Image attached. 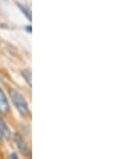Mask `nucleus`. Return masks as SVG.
Returning a JSON list of instances; mask_svg holds the SVG:
<instances>
[{
  "instance_id": "obj_6",
  "label": "nucleus",
  "mask_w": 138,
  "mask_h": 159,
  "mask_svg": "<svg viewBox=\"0 0 138 159\" xmlns=\"http://www.w3.org/2000/svg\"><path fill=\"white\" fill-rule=\"evenodd\" d=\"M18 7H19V9L23 11V13L25 14L26 16H27V18L29 20H31V12H30V10L27 8V7H24V6H22L20 3H18Z\"/></svg>"
},
{
  "instance_id": "obj_2",
  "label": "nucleus",
  "mask_w": 138,
  "mask_h": 159,
  "mask_svg": "<svg viewBox=\"0 0 138 159\" xmlns=\"http://www.w3.org/2000/svg\"><path fill=\"white\" fill-rule=\"evenodd\" d=\"M14 140H15V144H16V146H17V148L19 149L20 153L24 154L25 156H29L30 149H29V147L27 146V144H26V142L24 141L22 135H20L19 133H16V134L14 135Z\"/></svg>"
},
{
  "instance_id": "obj_3",
  "label": "nucleus",
  "mask_w": 138,
  "mask_h": 159,
  "mask_svg": "<svg viewBox=\"0 0 138 159\" xmlns=\"http://www.w3.org/2000/svg\"><path fill=\"white\" fill-rule=\"evenodd\" d=\"M10 109L11 107L8 98H6V93H3V90L0 88V113L8 114L10 112Z\"/></svg>"
},
{
  "instance_id": "obj_1",
  "label": "nucleus",
  "mask_w": 138,
  "mask_h": 159,
  "mask_svg": "<svg viewBox=\"0 0 138 159\" xmlns=\"http://www.w3.org/2000/svg\"><path fill=\"white\" fill-rule=\"evenodd\" d=\"M10 97H11V99H12L13 104L16 107V109H17V111L19 112L20 115L22 116L29 115V113H30L29 106H28L27 100L25 99V97L22 95V93L16 89H11Z\"/></svg>"
},
{
  "instance_id": "obj_7",
  "label": "nucleus",
  "mask_w": 138,
  "mask_h": 159,
  "mask_svg": "<svg viewBox=\"0 0 138 159\" xmlns=\"http://www.w3.org/2000/svg\"><path fill=\"white\" fill-rule=\"evenodd\" d=\"M11 158H17V154L16 153H13V154H11V156H10Z\"/></svg>"
},
{
  "instance_id": "obj_8",
  "label": "nucleus",
  "mask_w": 138,
  "mask_h": 159,
  "mask_svg": "<svg viewBox=\"0 0 138 159\" xmlns=\"http://www.w3.org/2000/svg\"><path fill=\"white\" fill-rule=\"evenodd\" d=\"M2 139H3V135H2L1 131H0V143H1V142H2Z\"/></svg>"
},
{
  "instance_id": "obj_5",
  "label": "nucleus",
  "mask_w": 138,
  "mask_h": 159,
  "mask_svg": "<svg viewBox=\"0 0 138 159\" xmlns=\"http://www.w3.org/2000/svg\"><path fill=\"white\" fill-rule=\"evenodd\" d=\"M23 76L25 78L26 82L28 83V85L31 86V71H30L29 69L24 70V71H23Z\"/></svg>"
},
{
  "instance_id": "obj_9",
  "label": "nucleus",
  "mask_w": 138,
  "mask_h": 159,
  "mask_svg": "<svg viewBox=\"0 0 138 159\" xmlns=\"http://www.w3.org/2000/svg\"><path fill=\"white\" fill-rule=\"evenodd\" d=\"M27 30H28V32H31V27L28 26V27H27Z\"/></svg>"
},
{
  "instance_id": "obj_4",
  "label": "nucleus",
  "mask_w": 138,
  "mask_h": 159,
  "mask_svg": "<svg viewBox=\"0 0 138 159\" xmlns=\"http://www.w3.org/2000/svg\"><path fill=\"white\" fill-rule=\"evenodd\" d=\"M0 131H1L2 135H3V137H6V139H9V138L11 137L10 128L8 127V125H6V123L4 121V119L1 118V117H0Z\"/></svg>"
}]
</instances>
